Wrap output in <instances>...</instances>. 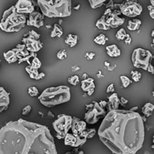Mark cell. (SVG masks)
<instances>
[{"label": "cell", "mask_w": 154, "mask_h": 154, "mask_svg": "<svg viewBox=\"0 0 154 154\" xmlns=\"http://www.w3.org/2000/svg\"><path fill=\"white\" fill-rule=\"evenodd\" d=\"M100 141L114 154H135L145 139L143 117L137 111H108L98 130Z\"/></svg>", "instance_id": "cell-1"}, {"label": "cell", "mask_w": 154, "mask_h": 154, "mask_svg": "<svg viewBox=\"0 0 154 154\" xmlns=\"http://www.w3.org/2000/svg\"><path fill=\"white\" fill-rule=\"evenodd\" d=\"M0 154H57V150L46 126L18 119L0 129Z\"/></svg>", "instance_id": "cell-2"}, {"label": "cell", "mask_w": 154, "mask_h": 154, "mask_svg": "<svg viewBox=\"0 0 154 154\" xmlns=\"http://www.w3.org/2000/svg\"><path fill=\"white\" fill-rule=\"evenodd\" d=\"M71 99V90L67 86L52 87L44 90L38 96V100L43 106L52 108L66 103Z\"/></svg>", "instance_id": "cell-3"}, {"label": "cell", "mask_w": 154, "mask_h": 154, "mask_svg": "<svg viewBox=\"0 0 154 154\" xmlns=\"http://www.w3.org/2000/svg\"><path fill=\"white\" fill-rule=\"evenodd\" d=\"M37 3L48 17H66L72 14L71 0H38Z\"/></svg>", "instance_id": "cell-4"}, {"label": "cell", "mask_w": 154, "mask_h": 154, "mask_svg": "<svg viewBox=\"0 0 154 154\" xmlns=\"http://www.w3.org/2000/svg\"><path fill=\"white\" fill-rule=\"evenodd\" d=\"M26 17L17 11L14 6L5 11L0 21V29L6 32H16L22 29L26 24Z\"/></svg>", "instance_id": "cell-5"}, {"label": "cell", "mask_w": 154, "mask_h": 154, "mask_svg": "<svg viewBox=\"0 0 154 154\" xmlns=\"http://www.w3.org/2000/svg\"><path fill=\"white\" fill-rule=\"evenodd\" d=\"M153 54L148 50L138 48L134 50L132 54V62L134 67L147 70V68L151 65Z\"/></svg>", "instance_id": "cell-6"}, {"label": "cell", "mask_w": 154, "mask_h": 154, "mask_svg": "<svg viewBox=\"0 0 154 154\" xmlns=\"http://www.w3.org/2000/svg\"><path fill=\"white\" fill-rule=\"evenodd\" d=\"M72 125V117L66 114H60L58 118L53 122V128L58 139H64L65 136L71 130Z\"/></svg>", "instance_id": "cell-7"}, {"label": "cell", "mask_w": 154, "mask_h": 154, "mask_svg": "<svg viewBox=\"0 0 154 154\" xmlns=\"http://www.w3.org/2000/svg\"><path fill=\"white\" fill-rule=\"evenodd\" d=\"M86 111L87 112L84 114V119L86 123L88 124H95L99 122L100 117L106 115L105 110L103 109L97 102H93L92 103L87 105Z\"/></svg>", "instance_id": "cell-8"}, {"label": "cell", "mask_w": 154, "mask_h": 154, "mask_svg": "<svg viewBox=\"0 0 154 154\" xmlns=\"http://www.w3.org/2000/svg\"><path fill=\"white\" fill-rule=\"evenodd\" d=\"M119 10L124 16L135 17L142 13L143 8L137 1L126 0L121 4H119Z\"/></svg>", "instance_id": "cell-9"}, {"label": "cell", "mask_w": 154, "mask_h": 154, "mask_svg": "<svg viewBox=\"0 0 154 154\" xmlns=\"http://www.w3.org/2000/svg\"><path fill=\"white\" fill-rule=\"evenodd\" d=\"M40 37V34L36 32L35 30H31L27 33L26 35L24 36L22 39V42L29 52H38L43 47V44L39 40Z\"/></svg>", "instance_id": "cell-10"}, {"label": "cell", "mask_w": 154, "mask_h": 154, "mask_svg": "<svg viewBox=\"0 0 154 154\" xmlns=\"http://www.w3.org/2000/svg\"><path fill=\"white\" fill-rule=\"evenodd\" d=\"M103 16L105 17L107 23L109 25L111 28H117L123 25L125 22L124 18L120 17L117 16L112 12V10L110 8H107L104 13Z\"/></svg>", "instance_id": "cell-11"}, {"label": "cell", "mask_w": 154, "mask_h": 154, "mask_svg": "<svg viewBox=\"0 0 154 154\" xmlns=\"http://www.w3.org/2000/svg\"><path fill=\"white\" fill-rule=\"evenodd\" d=\"M87 138H81L79 135H73L72 133H68L64 138V144L65 145L76 148V147L84 145L87 142Z\"/></svg>", "instance_id": "cell-12"}, {"label": "cell", "mask_w": 154, "mask_h": 154, "mask_svg": "<svg viewBox=\"0 0 154 154\" xmlns=\"http://www.w3.org/2000/svg\"><path fill=\"white\" fill-rule=\"evenodd\" d=\"M19 14H32L35 11V5L31 0H19L14 5Z\"/></svg>", "instance_id": "cell-13"}, {"label": "cell", "mask_w": 154, "mask_h": 154, "mask_svg": "<svg viewBox=\"0 0 154 154\" xmlns=\"http://www.w3.org/2000/svg\"><path fill=\"white\" fill-rule=\"evenodd\" d=\"M26 24L36 28H41L44 26V16L38 11L32 12L29 14V20L26 21Z\"/></svg>", "instance_id": "cell-14"}, {"label": "cell", "mask_w": 154, "mask_h": 154, "mask_svg": "<svg viewBox=\"0 0 154 154\" xmlns=\"http://www.w3.org/2000/svg\"><path fill=\"white\" fill-rule=\"evenodd\" d=\"M87 129L86 122L80 120L78 117H72V134L75 135H79Z\"/></svg>", "instance_id": "cell-15"}, {"label": "cell", "mask_w": 154, "mask_h": 154, "mask_svg": "<svg viewBox=\"0 0 154 154\" xmlns=\"http://www.w3.org/2000/svg\"><path fill=\"white\" fill-rule=\"evenodd\" d=\"M9 105H10L9 93L2 87H0V113L7 110Z\"/></svg>", "instance_id": "cell-16"}, {"label": "cell", "mask_w": 154, "mask_h": 154, "mask_svg": "<svg viewBox=\"0 0 154 154\" xmlns=\"http://www.w3.org/2000/svg\"><path fill=\"white\" fill-rule=\"evenodd\" d=\"M15 51H16L17 57L18 59V63L20 64L23 62H24L25 59L28 57L30 54L29 51L27 50L26 47L25 46V45L22 44V45H17L16 46V48H14Z\"/></svg>", "instance_id": "cell-17"}, {"label": "cell", "mask_w": 154, "mask_h": 154, "mask_svg": "<svg viewBox=\"0 0 154 154\" xmlns=\"http://www.w3.org/2000/svg\"><path fill=\"white\" fill-rule=\"evenodd\" d=\"M119 105H120V99L117 93H114L111 96H108V102H107L108 111L119 109Z\"/></svg>", "instance_id": "cell-18"}, {"label": "cell", "mask_w": 154, "mask_h": 154, "mask_svg": "<svg viewBox=\"0 0 154 154\" xmlns=\"http://www.w3.org/2000/svg\"><path fill=\"white\" fill-rule=\"evenodd\" d=\"M96 85L94 83V79L92 78H88L81 81V89L84 92L90 91V90H95Z\"/></svg>", "instance_id": "cell-19"}, {"label": "cell", "mask_w": 154, "mask_h": 154, "mask_svg": "<svg viewBox=\"0 0 154 154\" xmlns=\"http://www.w3.org/2000/svg\"><path fill=\"white\" fill-rule=\"evenodd\" d=\"M3 56H4L5 60H6V62L8 63H14L18 61V59L17 57V54L14 48L7 51V52H5L3 54Z\"/></svg>", "instance_id": "cell-20"}, {"label": "cell", "mask_w": 154, "mask_h": 154, "mask_svg": "<svg viewBox=\"0 0 154 154\" xmlns=\"http://www.w3.org/2000/svg\"><path fill=\"white\" fill-rule=\"evenodd\" d=\"M107 54L111 57H118L121 55V51L116 45H111L106 47Z\"/></svg>", "instance_id": "cell-21"}, {"label": "cell", "mask_w": 154, "mask_h": 154, "mask_svg": "<svg viewBox=\"0 0 154 154\" xmlns=\"http://www.w3.org/2000/svg\"><path fill=\"white\" fill-rule=\"evenodd\" d=\"M78 39H79V38L77 35L69 34L66 37V40H65V43L71 48H73V47L76 46V45L78 44Z\"/></svg>", "instance_id": "cell-22"}, {"label": "cell", "mask_w": 154, "mask_h": 154, "mask_svg": "<svg viewBox=\"0 0 154 154\" xmlns=\"http://www.w3.org/2000/svg\"><path fill=\"white\" fill-rule=\"evenodd\" d=\"M141 20L138 19H133L130 20L128 22L127 25V29L130 31H135V30H138L140 28V26H141Z\"/></svg>", "instance_id": "cell-23"}, {"label": "cell", "mask_w": 154, "mask_h": 154, "mask_svg": "<svg viewBox=\"0 0 154 154\" xmlns=\"http://www.w3.org/2000/svg\"><path fill=\"white\" fill-rule=\"evenodd\" d=\"M154 110V105L153 104L150 103V102H147L146 103L144 106L142 107V113L144 114L145 117H148L153 114Z\"/></svg>", "instance_id": "cell-24"}, {"label": "cell", "mask_w": 154, "mask_h": 154, "mask_svg": "<svg viewBox=\"0 0 154 154\" xmlns=\"http://www.w3.org/2000/svg\"><path fill=\"white\" fill-rule=\"evenodd\" d=\"M96 26L99 29L101 30H108L111 29V27L109 26L108 23H107L106 20H105V17L102 15V17L101 18H99L96 23Z\"/></svg>", "instance_id": "cell-25"}, {"label": "cell", "mask_w": 154, "mask_h": 154, "mask_svg": "<svg viewBox=\"0 0 154 154\" xmlns=\"http://www.w3.org/2000/svg\"><path fill=\"white\" fill-rule=\"evenodd\" d=\"M63 34V30L60 24H54V28H53L52 32L51 33V38L55 37H61Z\"/></svg>", "instance_id": "cell-26"}, {"label": "cell", "mask_w": 154, "mask_h": 154, "mask_svg": "<svg viewBox=\"0 0 154 154\" xmlns=\"http://www.w3.org/2000/svg\"><path fill=\"white\" fill-rule=\"evenodd\" d=\"M96 134V129H86L81 135H79V136L81 138H85L88 139V138H93Z\"/></svg>", "instance_id": "cell-27"}, {"label": "cell", "mask_w": 154, "mask_h": 154, "mask_svg": "<svg viewBox=\"0 0 154 154\" xmlns=\"http://www.w3.org/2000/svg\"><path fill=\"white\" fill-rule=\"evenodd\" d=\"M25 69H26V71L27 73L29 74V75L30 78L36 80V78H37L38 75V74H39L38 69H33V68L31 67L30 66H26Z\"/></svg>", "instance_id": "cell-28"}, {"label": "cell", "mask_w": 154, "mask_h": 154, "mask_svg": "<svg viewBox=\"0 0 154 154\" xmlns=\"http://www.w3.org/2000/svg\"><path fill=\"white\" fill-rule=\"evenodd\" d=\"M108 40V38L105 35L100 34V35H99L97 37L95 38L94 40L93 41H94L95 43H96L97 45H105V44H106L107 41Z\"/></svg>", "instance_id": "cell-29"}, {"label": "cell", "mask_w": 154, "mask_h": 154, "mask_svg": "<svg viewBox=\"0 0 154 154\" xmlns=\"http://www.w3.org/2000/svg\"><path fill=\"white\" fill-rule=\"evenodd\" d=\"M105 2H106V0H89V3H90V6L93 9L102 7Z\"/></svg>", "instance_id": "cell-30"}, {"label": "cell", "mask_w": 154, "mask_h": 154, "mask_svg": "<svg viewBox=\"0 0 154 154\" xmlns=\"http://www.w3.org/2000/svg\"><path fill=\"white\" fill-rule=\"evenodd\" d=\"M120 78L123 88H127V87L132 83V81H131L128 77L125 76V75H121Z\"/></svg>", "instance_id": "cell-31"}, {"label": "cell", "mask_w": 154, "mask_h": 154, "mask_svg": "<svg viewBox=\"0 0 154 154\" xmlns=\"http://www.w3.org/2000/svg\"><path fill=\"white\" fill-rule=\"evenodd\" d=\"M126 35H127V33H126L125 29L121 28L120 29H119L118 31H117V34H116V38H117V40L121 41L124 40V39L126 38Z\"/></svg>", "instance_id": "cell-32"}, {"label": "cell", "mask_w": 154, "mask_h": 154, "mask_svg": "<svg viewBox=\"0 0 154 154\" xmlns=\"http://www.w3.org/2000/svg\"><path fill=\"white\" fill-rule=\"evenodd\" d=\"M131 75H132V81H135V82H139L141 77H142L141 73L140 72H138V71H132L131 72Z\"/></svg>", "instance_id": "cell-33"}, {"label": "cell", "mask_w": 154, "mask_h": 154, "mask_svg": "<svg viewBox=\"0 0 154 154\" xmlns=\"http://www.w3.org/2000/svg\"><path fill=\"white\" fill-rule=\"evenodd\" d=\"M28 94L32 97H35L39 94V91L35 87H30L28 89Z\"/></svg>", "instance_id": "cell-34"}, {"label": "cell", "mask_w": 154, "mask_h": 154, "mask_svg": "<svg viewBox=\"0 0 154 154\" xmlns=\"http://www.w3.org/2000/svg\"><path fill=\"white\" fill-rule=\"evenodd\" d=\"M69 84L71 85H73V86H77L80 82V79H79V77L78 75H73V76L70 77L68 80Z\"/></svg>", "instance_id": "cell-35"}, {"label": "cell", "mask_w": 154, "mask_h": 154, "mask_svg": "<svg viewBox=\"0 0 154 154\" xmlns=\"http://www.w3.org/2000/svg\"><path fill=\"white\" fill-rule=\"evenodd\" d=\"M57 58L59 59V60H65V59L67 57V52H66V50H61V51H59L58 53H57Z\"/></svg>", "instance_id": "cell-36"}, {"label": "cell", "mask_w": 154, "mask_h": 154, "mask_svg": "<svg viewBox=\"0 0 154 154\" xmlns=\"http://www.w3.org/2000/svg\"><path fill=\"white\" fill-rule=\"evenodd\" d=\"M32 111V106L31 105H26V107H24L23 108L22 110V114L23 115H28L29 114L30 112H31Z\"/></svg>", "instance_id": "cell-37"}, {"label": "cell", "mask_w": 154, "mask_h": 154, "mask_svg": "<svg viewBox=\"0 0 154 154\" xmlns=\"http://www.w3.org/2000/svg\"><path fill=\"white\" fill-rule=\"evenodd\" d=\"M115 91V87H114V84H111L108 87L106 90V93H114Z\"/></svg>", "instance_id": "cell-38"}, {"label": "cell", "mask_w": 154, "mask_h": 154, "mask_svg": "<svg viewBox=\"0 0 154 154\" xmlns=\"http://www.w3.org/2000/svg\"><path fill=\"white\" fill-rule=\"evenodd\" d=\"M65 154H84V152L83 151V150H78V149L75 148V150H72V151L66 152Z\"/></svg>", "instance_id": "cell-39"}, {"label": "cell", "mask_w": 154, "mask_h": 154, "mask_svg": "<svg viewBox=\"0 0 154 154\" xmlns=\"http://www.w3.org/2000/svg\"><path fill=\"white\" fill-rule=\"evenodd\" d=\"M95 56H96V54H94V53L87 52V54H86L85 57H86V58H87L88 60H92L93 58H94Z\"/></svg>", "instance_id": "cell-40"}, {"label": "cell", "mask_w": 154, "mask_h": 154, "mask_svg": "<svg viewBox=\"0 0 154 154\" xmlns=\"http://www.w3.org/2000/svg\"><path fill=\"white\" fill-rule=\"evenodd\" d=\"M128 100L124 97H121L120 99V105H121L122 106H125L126 105H127Z\"/></svg>", "instance_id": "cell-41"}, {"label": "cell", "mask_w": 154, "mask_h": 154, "mask_svg": "<svg viewBox=\"0 0 154 154\" xmlns=\"http://www.w3.org/2000/svg\"><path fill=\"white\" fill-rule=\"evenodd\" d=\"M132 38L130 37V35H129V34H127V35H126V38L124 39V42H125V44L127 45H129L131 44V42H132Z\"/></svg>", "instance_id": "cell-42"}, {"label": "cell", "mask_w": 154, "mask_h": 154, "mask_svg": "<svg viewBox=\"0 0 154 154\" xmlns=\"http://www.w3.org/2000/svg\"><path fill=\"white\" fill-rule=\"evenodd\" d=\"M148 9H149V11H150V16L151 17L152 19H154V8L153 6L149 5Z\"/></svg>", "instance_id": "cell-43"}, {"label": "cell", "mask_w": 154, "mask_h": 154, "mask_svg": "<svg viewBox=\"0 0 154 154\" xmlns=\"http://www.w3.org/2000/svg\"><path fill=\"white\" fill-rule=\"evenodd\" d=\"M99 105H100V106L102 107L103 109H105V108L107 107V102H106V101H105V100H102V101H100V102H99Z\"/></svg>", "instance_id": "cell-44"}, {"label": "cell", "mask_w": 154, "mask_h": 154, "mask_svg": "<svg viewBox=\"0 0 154 154\" xmlns=\"http://www.w3.org/2000/svg\"><path fill=\"white\" fill-rule=\"evenodd\" d=\"M147 72H150V73H151V74H154V69H153V66H152V64L151 65H150V66H149V67L147 68Z\"/></svg>", "instance_id": "cell-45"}, {"label": "cell", "mask_w": 154, "mask_h": 154, "mask_svg": "<svg viewBox=\"0 0 154 154\" xmlns=\"http://www.w3.org/2000/svg\"><path fill=\"white\" fill-rule=\"evenodd\" d=\"M45 74L44 73V72H42V73L38 74V75L36 80H41V79H42V78H45Z\"/></svg>", "instance_id": "cell-46"}, {"label": "cell", "mask_w": 154, "mask_h": 154, "mask_svg": "<svg viewBox=\"0 0 154 154\" xmlns=\"http://www.w3.org/2000/svg\"><path fill=\"white\" fill-rule=\"evenodd\" d=\"M116 68L115 64H110V66L108 67V69L109 71H113Z\"/></svg>", "instance_id": "cell-47"}, {"label": "cell", "mask_w": 154, "mask_h": 154, "mask_svg": "<svg viewBox=\"0 0 154 154\" xmlns=\"http://www.w3.org/2000/svg\"><path fill=\"white\" fill-rule=\"evenodd\" d=\"M72 71H73V72H76V71L79 70L80 68L78 67V66H76V67H72Z\"/></svg>", "instance_id": "cell-48"}, {"label": "cell", "mask_w": 154, "mask_h": 154, "mask_svg": "<svg viewBox=\"0 0 154 154\" xmlns=\"http://www.w3.org/2000/svg\"><path fill=\"white\" fill-rule=\"evenodd\" d=\"M110 64H111V63H109V62H107V61H105V67L107 68V69H108V66H110Z\"/></svg>", "instance_id": "cell-49"}, {"label": "cell", "mask_w": 154, "mask_h": 154, "mask_svg": "<svg viewBox=\"0 0 154 154\" xmlns=\"http://www.w3.org/2000/svg\"><path fill=\"white\" fill-rule=\"evenodd\" d=\"M80 8H81V5H78L75 6V7L74 8V9H75V10H79Z\"/></svg>", "instance_id": "cell-50"}, {"label": "cell", "mask_w": 154, "mask_h": 154, "mask_svg": "<svg viewBox=\"0 0 154 154\" xmlns=\"http://www.w3.org/2000/svg\"><path fill=\"white\" fill-rule=\"evenodd\" d=\"M87 76V74H84V75H83V80H85L87 79V78H88Z\"/></svg>", "instance_id": "cell-51"}, {"label": "cell", "mask_w": 154, "mask_h": 154, "mask_svg": "<svg viewBox=\"0 0 154 154\" xmlns=\"http://www.w3.org/2000/svg\"><path fill=\"white\" fill-rule=\"evenodd\" d=\"M138 107H135V108H131L130 109V111H136V110L138 109Z\"/></svg>", "instance_id": "cell-52"}, {"label": "cell", "mask_w": 154, "mask_h": 154, "mask_svg": "<svg viewBox=\"0 0 154 154\" xmlns=\"http://www.w3.org/2000/svg\"><path fill=\"white\" fill-rule=\"evenodd\" d=\"M150 2H151V6H153V5H154V4H153L154 1H153V0H151V1H150Z\"/></svg>", "instance_id": "cell-53"}, {"label": "cell", "mask_w": 154, "mask_h": 154, "mask_svg": "<svg viewBox=\"0 0 154 154\" xmlns=\"http://www.w3.org/2000/svg\"><path fill=\"white\" fill-rule=\"evenodd\" d=\"M153 35H154V31L152 32V36H153Z\"/></svg>", "instance_id": "cell-54"}]
</instances>
